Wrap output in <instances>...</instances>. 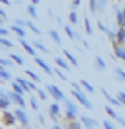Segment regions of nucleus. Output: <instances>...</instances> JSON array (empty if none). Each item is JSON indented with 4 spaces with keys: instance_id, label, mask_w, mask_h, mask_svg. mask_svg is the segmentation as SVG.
<instances>
[{
    "instance_id": "obj_1",
    "label": "nucleus",
    "mask_w": 125,
    "mask_h": 129,
    "mask_svg": "<svg viewBox=\"0 0 125 129\" xmlns=\"http://www.w3.org/2000/svg\"><path fill=\"white\" fill-rule=\"evenodd\" d=\"M71 94H73V95L76 97V100L79 102V103H80V105H82L84 108H87V109H90V111L93 109V105H91V103L88 102V99L85 97V94H84L82 91H77V89H71Z\"/></svg>"
},
{
    "instance_id": "obj_2",
    "label": "nucleus",
    "mask_w": 125,
    "mask_h": 129,
    "mask_svg": "<svg viewBox=\"0 0 125 129\" xmlns=\"http://www.w3.org/2000/svg\"><path fill=\"white\" fill-rule=\"evenodd\" d=\"M46 89H48V92L53 95V99H54L56 102H60V100H65V99H67L65 94L62 92V89H60L59 86H56V85H46Z\"/></svg>"
},
{
    "instance_id": "obj_3",
    "label": "nucleus",
    "mask_w": 125,
    "mask_h": 129,
    "mask_svg": "<svg viewBox=\"0 0 125 129\" xmlns=\"http://www.w3.org/2000/svg\"><path fill=\"white\" fill-rule=\"evenodd\" d=\"M8 94V97H9V100L11 102H14V103H17L19 106H20V109H23L25 106H26V102L23 100V97L22 95H19V94H15L14 91H9V92H6Z\"/></svg>"
},
{
    "instance_id": "obj_4",
    "label": "nucleus",
    "mask_w": 125,
    "mask_h": 129,
    "mask_svg": "<svg viewBox=\"0 0 125 129\" xmlns=\"http://www.w3.org/2000/svg\"><path fill=\"white\" fill-rule=\"evenodd\" d=\"M34 61H36V64H39V66H40V68H42L46 74H48V75H53V74H54L53 68H51V66H50V64L46 63L45 60H42L40 57H36V58H34Z\"/></svg>"
},
{
    "instance_id": "obj_5",
    "label": "nucleus",
    "mask_w": 125,
    "mask_h": 129,
    "mask_svg": "<svg viewBox=\"0 0 125 129\" xmlns=\"http://www.w3.org/2000/svg\"><path fill=\"white\" fill-rule=\"evenodd\" d=\"M14 115H15V118H17L23 126H28V123H29V120H28V115L25 114V111L23 109H15V112H14Z\"/></svg>"
},
{
    "instance_id": "obj_6",
    "label": "nucleus",
    "mask_w": 125,
    "mask_h": 129,
    "mask_svg": "<svg viewBox=\"0 0 125 129\" xmlns=\"http://www.w3.org/2000/svg\"><path fill=\"white\" fill-rule=\"evenodd\" d=\"M79 118H80V121H82V124L87 127V129H94V126H96V121L93 120V118H90L88 115H79Z\"/></svg>"
},
{
    "instance_id": "obj_7",
    "label": "nucleus",
    "mask_w": 125,
    "mask_h": 129,
    "mask_svg": "<svg viewBox=\"0 0 125 129\" xmlns=\"http://www.w3.org/2000/svg\"><path fill=\"white\" fill-rule=\"evenodd\" d=\"M113 48H114L116 57H117V58H122V60L125 61V48H122L117 42H113Z\"/></svg>"
},
{
    "instance_id": "obj_8",
    "label": "nucleus",
    "mask_w": 125,
    "mask_h": 129,
    "mask_svg": "<svg viewBox=\"0 0 125 129\" xmlns=\"http://www.w3.org/2000/svg\"><path fill=\"white\" fill-rule=\"evenodd\" d=\"M114 11H116V20H117L119 28H125V15H123V11H120L117 6H114Z\"/></svg>"
},
{
    "instance_id": "obj_9",
    "label": "nucleus",
    "mask_w": 125,
    "mask_h": 129,
    "mask_svg": "<svg viewBox=\"0 0 125 129\" xmlns=\"http://www.w3.org/2000/svg\"><path fill=\"white\" fill-rule=\"evenodd\" d=\"M50 115H51V118L56 121L57 120V117L60 115V106L57 105V103H53V105H50Z\"/></svg>"
},
{
    "instance_id": "obj_10",
    "label": "nucleus",
    "mask_w": 125,
    "mask_h": 129,
    "mask_svg": "<svg viewBox=\"0 0 125 129\" xmlns=\"http://www.w3.org/2000/svg\"><path fill=\"white\" fill-rule=\"evenodd\" d=\"M103 109H105V112H107V114L110 115L111 118H114L116 121H119V123H122V124H123V118H120V117H119V115L116 114V111H114V109H113L111 106H108V105H107V106H105Z\"/></svg>"
},
{
    "instance_id": "obj_11",
    "label": "nucleus",
    "mask_w": 125,
    "mask_h": 129,
    "mask_svg": "<svg viewBox=\"0 0 125 129\" xmlns=\"http://www.w3.org/2000/svg\"><path fill=\"white\" fill-rule=\"evenodd\" d=\"M3 120H5V123H6L8 126H12L17 118H15L14 112H8V111H5V112H3Z\"/></svg>"
},
{
    "instance_id": "obj_12",
    "label": "nucleus",
    "mask_w": 125,
    "mask_h": 129,
    "mask_svg": "<svg viewBox=\"0 0 125 129\" xmlns=\"http://www.w3.org/2000/svg\"><path fill=\"white\" fill-rule=\"evenodd\" d=\"M100 91H102V94L105 95V99H107L108 102H110L111 105H116V106H120V105H122V103H120V100H119V99H116V97H111L110 94H108V91H107L105 88H102Z\"/></svg>"
},
{
    "instance_id": "obj_13",
    "label": "nucleus",
    "mask_w": 125,
    "mask_h": 129,
    "mask_svg": "<svg viewBox=\"0 0 125 129\" xmlns=\"http://www.w3.org/2000/svg\"><path fill=\"white\" fill-rule=\"evenodd\" d=\"M20 45L25 48V51H26L29 55H36V49H34V46H33V45H29L25 39H22V40H20Z\"/></svg>"
},
{
    "instance_id": "obj_14",
    "label": "nucleus",
    "mask_w": 125,
    "mask_h": 129,
    "mask_svg": "<svg viewBox=\"0 0 125 129\" xmlns=\"http://www.w3.org/2000/svg\"><path fill=\"white\" fill-rule=\"evenodd\" d=\"M64 103H65V108H67V112H73V114H76L77 115V106L71 102V100H68V99H65L64 100Z\"/></svg>"
},
{
    "instance_id": "obj_15",
    "label": "nucleus",
    "mask_w": 125,
    "mask_h": 129,
    "mask_svg": "<svg viewBox=\"0 0 125 129\" xmlns=\"http://www.w3.org/2000/svg\"><path fill=\"white\" fill-rule=\"evenodd\" d=\"M116 40L119 45H125V28H119L116 32Z\"/></svg>"
},
{
    "instance_id": "obj_16",
    "label": "nucleus",
    "mask_w": 125,
    "mask_h": 129,
    "mask_svg": "<svg viewBox=\"0 0 125 129\" xmlns=\"http://www.w3.org/2000/svg\"><path fill=\"white\" fill-rule=\"evenodd\" d=\"M56 63L59 64V68H60V69H65L67 72H70V64H68L67 60H64L62 57H56Z\"/></svg>"
},
{
    "instance_id": "obj_17",
    "label": "nucleus",
    "mask_w": 125,
    "mask_h": 129,
    "mask_svg": "<svg viewBox=\"0 0 125 129\" xmlns=\"http://www.w3.org/2000/svg\"><path fill=\"white\" fill-rule=\"evenodd\" d=\"M11 31L12 32H15L20 39H25V36H26V32H25V29L23 28H20V26H15V25H12L11 26Z\"/></svg>"
},
{
    "instance_id": "obj_18",
    "label": "nucleus",
    "mask_w": 125,
    "mask_h": 129,
    "mask_svg": "<svg viewBox=\"0 0 125 129\" xmlns=\"http://www.w3.org/2000/svg\"><path fill=\"white\" fill-rule=\"evenodd\" d=\"M48 34L51 36V39H53V40H54L57 45H60V43H62V40H60V36H59V32H57L56 29H50V31H48Z\"/></svg>"
},
{
    "instance_id": "obj_19",
    "label": "nucleus",
    "mask_w": 125,
    "mask_h": 129,
    "mask_svg": "<svg viewBox=\"0 0 125 129\" xmlns=\"http://www.w3.org/2000/svg\"><path fill=\"white\" fill-rule=\"evenodd\" d=\"M64 54H65V57L71 61V64H74V66H79V63H77V58L70 52V51H67V49H64Z\"/></svg>"
},
{
    "instance_id": "obj_20",
    "label": "nucleus",
    "mask_w": 125,
    "mask_h": 129,
    "mask_svg": "<svg viewBox=\"0 0 125 129\" xmlns=\"http://www.w3.org/2000/svg\"><path fill=\"white\" fill-rule=\"evenodd\" d=\"M33 46H34V49H39V51H42V52H48V49L45 48V45L40 43L39 40H33Z\"/></svg>"
},
{
    "instance_id": "obj_21",
    "label": "nucleus",
    "mask_w": 125,
    "mask_h": 129,
    "mask_svg": "<svg viewBox=\"0 0 125 129\" xmlns=\"http://www.w3.org/2000/svg\"><path fill=\"white\" fill-rule=\"evenodd\" d=\"M9 58H11L14 63H17L19 66H22V64H23V58H22L20 55H17V54H14V52H11V54H9Z\"/></svg>"
},
{
    "instance_id": "obj_22",
    "label": "nucleus",
    "mask_w": 125,
    "mask_h": 129,
    "mask_svg": "<svg viewBox=\"0 0 125 129\" xmlns=\"http://www.w3.org/2000/svg\"><path fill=\"white\" fill-rule=\"evenodd\" d=\"M12 91H14L15 94H19V95H23V92H25V89H23L17 82H12Z\"/></svg>"
},
{
    "instance_id": "obj_23",
    "label": "nucleus",
    "mask_w": 125,
    "mask_h": 129,
    "mask_svg": "<svg viewBox=\"0 0 125 129\" xmlns=\"http://www.w3.org/2000/svg\"><path fill=\"white\" fill-rule=\"evenodd\" d=\"M114 72H116V75H117V78H119V80L125 82V71H123L122 68H119V66H114Z\"/></svg>"
},
{
    "instance_id": "obj_24",
    "label": "nucleus",
    "mask_w": 125,
    "mask_h": 129,
    "mask_svg": "<svg viewBox=\"0 0 125 129\" xmlns=\"http://www.w3.org/2000/svg\"><path fill=\"white\" fill-rule=\"evenodd\" d=\"M26 26H29V29L33 31L34 34H37V36H40V34H42V29H39V28H37L33 22H29V20H28V22H26Z\"/></svg>"
},
{
    "instance_id": "obj_25",
    "label": "nucleus",
    "mask_w": 125,
    "mask_h": 129,
    "mask_svg": "<svg viewBox=\"0 0 125 129\" xmlns=\"http://www.w3.org/2000/svg\"><path fill=\"white\" fill-rule=\"evenodd\" d=\"M80 86H84V88H85L88 92H91V94L94 92V88H93V85H91V83H88L87 80H80Z\"/></svg>"
},
{
    "instance_id": "obj_26",
    "label": "nucleus",
    "mask_w": 125,
    "mask_h": 129,
    "mask_svg": "<svg viewBox=\"0 0 125 129\" xmlns=\"http://www.w3.org/2000/svg\"><path fill=\"white\" fill-rule=\"evenodd\" d=\"M15 82H17V83L25 89V91H31V89H29V82H26V80H23V78H17Z\"/></svg>"
},
{
    "instance_id": "obj_27",
    "label": "nucleus",
    "mask_w": 125,
    "mask_h": 129,
    "mask_svg": "<svg viewBox=\"0 0 125 129\" xmlns=\"http://www.w3.org/2000/svg\"><path fill=\"white\" fill-rule=\"evenodd\" d=\"M67 129H82V123H79V121H70L67 124Z\"/></svg>"
},
{
    "instance_id": "obj_28",
    "label": "nucleus",
    "mask_w": 125,
    "mask_h": 129,
    "mask_svg": "<svg viewBox=\"0 0 125 129\" xmlns=\"http://www.w3.org/2000/svg\"><path fill=\"white\" fill-rule=\"evenodd\" d=\"M26 9H28V12H29L31 17H34V19H37V17H39V15H37V11H36V6L28 5V6H26Z\"/></svg>"
},
{
    "instance_id": "obj_29",
    "label": "nucleus",
    "mask_w": 125,
    "mask_h": 129,
    "mask_svg": "<svg viewBox=\"0 0 125 129\" xmlns=\"http://www.w3.org/2000/svg\"><path fill=\"white\" fill-rule=\"evenodd\" d=\"M0 77H2L3 80H9V78H11V74H9L3 66H0Z\"/></svg>"
},
{
    "instance_id": "obj_30",
    "label": "nucleus",
    "mask_w": 125,
    "mask_h": 129,
    "mask_svg": "<svg viewBox=\"0 0 125 129\" xmlns=\"http://www.w3.org/2000/svg\"><path fill=\"white\" fill-rule=\"evenodd\" d=\"M96 68L97 69H105V61H103V58L102 57H96Z\"/></svg>"
},
{
    "instance_id": "obj_31",
    "label": "nucleus",
    "mask_w": 125,
    "mask_h": 129,
    "mask_svg": "<svg viewBox=\"0 0 125 129\" xmlns=\"http://www.w3.org/2000/svg\"><path fill=\"white\" fill-rule=\"evenodd\" d=\"M25 72H26V75H28V77H29L31 80H34V82H40V77H39L37 74H34L33 71H29V69H26Z\"/></svg>"
},
{
    "instance_id": "obj_32",
    "label": "nucleus",
    "mask_w": 125,
    "mask_h": 129,
    "mask_svg": "<svg viewBox=\"0 0 125 129\" xmlns=\"http://www.w3.org/2000/svg\"><path fill=\"white\" fill-rule=\"evenodd\" d=\"M14 61L11 58H2L0 57V66H12Z\"/></svg>"
},
{
    "instance_id": "obj_33",
    "label": "nucleus",
    "mask_w": 125,
    "mask_h": 129,
    "mask_svg": "<svg viewBox=\"0 0 125 129\" xmlns=\"http://www.w3.org/2000/svg\"><path fill=\"white\" fill-rule=\"evenodd\" d=\"M0 45H3V46H6V48H12V46H14L12 42L8 40L6 37H0Z\"/></svg>"
},
{
    "instance_id": "obj_34",
    "label": "nucleus",
    "mask_w": 125,
    "mask_h": 129,
    "mask_svg": "<svg viewBox=\"0 0 125 129\" xmlns=\"http://www.w3.org/2000/svg\"><path fill=\"white\" fill-rule=\"evenodd\" d=\"M29 105H31V108H33L34 111L39 109V103H37V100H36V97H29Z\"/></svg>"
},
{
    "instance_id": "obj_35",
    "label": "nucleus",
    "mask_w": 125,
    "mask_h": 129,
    "mask_svg": "<svg viewBox=\"0 0 125 129\" xmlns=\"http://www.w3.org/2000/svg\"><path fill=\"white\" fill-rule=\"evenodd\" d=\"M85 31H87L88 36L93 34V29H91V25H90V19H88V17H85Z\"/></svg>"
},
{
    "instance_id": "obj_36",
    "label": "nucleus",
    "mask_w": 125,
    "mask_h": 129,
    "mask_svg": "<svg viewBox=\"0 0 125 129\" xmlns=\"http://www.w3.org/2000/svg\"><path fill=\"white\" fill-rule=\"evenodd\" d=\"M90 11L91 12H96L97 11V0H90Z\"/></svg>"
},
{
    "instance_id": "obj_37",
    "label": "nucleus",
    "mask_w": 125,
    "mask_h": 129,
    "mask_svg": "<svg viewBox=\"0 0 125 129\" xmlns=\"http://www.w3.org/2000/svg\"><path fill=\"white\" fill-rule=\"evenodd\" d=\"M70 22H71L73 25H76L77 22H79V19H77V12H74V11L70 12Z\"/></svg>"
},
{
    "instance_id": "obj_38",
    "label": "nucleus",
    "mask_w": 125,
    "mask_h": 129,
    "mask_svg": "<svg viewBox=\"0 0 125 129\" xmlns=\"http://www.w3.org/2000/svg\"><path fill=\"white\" fill-rule=\"evenodd\" d=\"M11 105V100H5V99H0V109H5L6 111V108Z\"/></svg>"
},
{
    "instance_id": "obj_39",
    "label": "nucleus",
    "mask_w": 125,
    "mask_h": 129,
    "mask_svg": "<svg viewBox=\"0 0 125 129\" xmlns=\"http://www.w3.org/2000/svg\"><path fill=\"white\" fill-rule=\"evenodd\" d=\"M64 29H65V32L68 34V37H70V39H74V37H76V34H74V31L71 29V26L65 25V28H64Z\"/></svg>"
},
{
    "instance_id": "obj_40",
    "label": "nucleus",
    "mask_w": 125,
    "mask_h": 129,
    "mask_svg": "<svg viewBox=\"0 0 125 129\" xmlns=\"http://www.w3.org/2000/svg\"><path fill=\"white\" fill-rule=\"evenodd\" d=\"M103 127H105V129H116L114 124H113L111 121H108V120H103Z\"/></svg>"
},
{
    "instance_id": "obj_41",
    "label": "nucleus",
    "mask_w": 125,
    "mask_h": 129,
    "mask_svg": "<svg viewBox=\"0 0 125 129\" xmlns=\"http://www.w3.org/2000/svg\"><path fill=\"white\" fill-rule=\"evenodd\" d=\"M117 99L120 100L122 105H125V92H123V91H119V92H117Z\"/></svg>"
},
{
    "instance_id": "obj_42",
    "label": "nucleus",
    "mask_w": 125,
    "mask_h": 129,
    "mask_svg": "<svg viewBox=\"0 0 125 129\" xmlns=\"http://www.w3.org/2000/svg\"><path fill=\"white\" fill-rule=\"evenodd\" d=\"M97 25H99V29H100L102 32H107V34H108V32H110V29H108V28H107V26H105V25H103V23H102L100 20L97 22Z\"/></svg>"
},
{
    "instance_id": "obj_43",
    "label": "nucleus",
    "mask_w": 125,
    "mask_h": 129,
    "mask_svg": "<svg viewBox=\"0 0 125 129\" xmlns=\"http://www.w3.org/2000/svg\"><path fill=\"white\" fill-rule=\"evenodd\" d=\"M54 74H57V75H59V77H60L62 80H64V82H67V77H65V74L62 72L60 69H54Z\"/></svg>"
},
{
    "instance_id": "obj_44",
    "label": "nucleus",
    "mask_w": 125,
    "mask_h": 129,
    "mask_svg": "<svg viewBox=\"0 0 125 129\" xmlns=\"http://www.w3.org/2000/svg\"><path fill=\"white\" fill-rule=\"evenodd\" d=\"M14 23H15V26H20V28L26 25V22H25V20H22V19H15V20H14Z\"/></svg>"
},
{
    "instance_id": "obj_45",
    "label": "nucleus",
    "mask_w": 125,
    "mask_h": 129,
    "mask_svg": "<svg viewBox=\"0 0 125 129\" xmlns=\"http://www.w3.org/2000/svg\"><path fill=\"white\" fill-rule=\"evenodd\" d=\"M37 94H39V97H40L42 100H46V92L43 89H37Z\"/></svg>"
},
{
    "instance_id": "obj_46",
    "label": "nucleus",
    "mask_w": 125,
    "mask_h": 129,
    "mask_svg": "<svg viewBox=\"0 0 125 129\" xmlns=\"http://www.w3.org/2000/svg\"><path fill=\"white\" fill-rule=\"evenodd\" d=\"M8 36V29L6 28H0V37H6Z\"/></svg>"
},
{
    "instance_id": "obj_47",
    "label": "nucleus",
    "mask_w": 125,
    "mask_h": 129,
    "mask_svg": "<svg viewBox=\"0 0 125 129\" xmlns=\"http://www.w3.org/2000/svg\"><path fill=\"white\" fill-rule=\"evenodd\" d=\"M71 86H73L74 89H77V91H82V89H80V85H79V83H76V82H73Z\"/></svg>"
},
{
    "instance_id": "obj_48",
    "label": "nucleus",
    "mask_w": 125,
    "mask_h": 129,
    "mask_svg": "<svg viewBox=\"0 0 125 129\" xmlns=\"http://www.w3.org/2000/svg\"><path fill=\"white\" fill-rule=\"evenodd\" d=\"M105 3H107V2H97V8H99V9H103V8H105Z\"/></svg>"
},
{
    "instance_id": "obj_49",
    "label": "nucleus",
    "mask_w": 125,
    "mask_h": 129,
    "mask_svg": "<svg viewBox=\"0 0 125 129\" xmlns=\"http://www.w3.org/2000/svg\"><path fill=\"white\" fill-rule=\"evenodd\" d=\"M0 19H6V14H5L3 9H0Z\"/></svg>"
},
{
    "instance_id": "obj_50",
    "label": "nucleus",
    "mask_w": 125,
    "mask_h": 129,
    "mask_svg": "<svg viewBox=\"0 0 125 129\" xmlns=\"http://www.w3.org/2000/svg\"><path fill=\"white\" fill-rule=\"evenodd\" d=\"M79 5H80V0H74V2H73V8L79 6Z\"/></svg>"
},
{
    "instance_id": "obj_51",
    "label": "nucleus",
    "mask_w": 125,
    "mask_h": 129,
    "mask_svg": "<svg viewBox=\"0 0 125 129\" xmlns=\"http://www.w3.org/2000/svg\"><path fill=\"white\" fill-rule=\"evenodd\" d=\"M40 2H39V0H33V2H31V5H33V6H37Z\"/></svg>"
},
{
    "instance_id": "obj_52",
    "label": "nucleus",
    "mask_w": 125,
    "mask_h": 129,
    "mask_svg": "<svg viewBox=\"0 0 125 129\" xmlns=\"http://www.w3.org/2000/svg\"><path fill=\"white\" fill-rule=\"evenodd\" d=\"M39 121H42V124H43V123H45V118H43V117H42V115H40V114H39Z\"/></svg>"
},
{
    "instance_id": "obj_53",
    "label": "nucleus",
    "mask_w": 125,
    "mask_h": 129,
    "mask_svg": "<svg viewBox=\"0 0 125 129\" xmlns=\"http://www.w3.org/2000/svg\"><path fill=\"white\" fill-rule=\"evenodd\" d=\"M51 129H64V127H60V126H57V124H54V126H51Z\"/></svg>"
},
{
    "instance_id": "obj_54",
    "label": "nucleus",
    "mask_w": 125,
    "mask_h": 129,
    "mask_svg": "<svg viewBox=\"0 0 125 129\" xmlns=\"http://www.w3.org/2000/svg\"><path fill=\"white\" fill-rule=\"evenodd\" d=\"M2 3H5V5H11V2H9V0H2Z\"/></svg>"
},
{
    "instance_id": "obj_55",
    "label": "nucleus",
    "mask_w": 125,
    "mask_h": 129,
    "mask_svg": "<svg viewBox=\"0 0 125 129\" xmlns=\"http://www.w3.org/2000/svg\"><path fill=\"white\" fill-rule=\"evenodd\" d=\"M23 129H31V127H29V126H25V127H23Z\"/></svg>"
},
{
    "instance_id": "obj_56",
    "label": "nucleus",
    "mask_w": 125,
    "mask_h": 129,
    "mask_svg": "<svg viewBox=\"0 0 125 129\" xmlns=\"http://www.w3.org/2000/svg\"><path fill=\"white\" fill-rule=\"evenodd\" d=\"M2 22H3V19H0V25H2Z\"/></svg>"
},
{
    "instance_id": "obj_57",
    "label": "nucleus",
    "mask_w": 125,
    "mask_h": 129,
    "mask_svg": "<svg viewBox=\"0 0 125 129\" xmlns=\"http://www.w3.org/2000/svg\"><path fill=\"white\" fill-rule=\"evenodd\" d=\"M123 126H125V118H123Z\"/></svg>"
},
{
    "instance_id": "obj_58",
    "label": "nucleus",
    "mask_w": 125,
    "mask_h": 129,
    "mask_svg": "<svg viewBox=\"0 0 125 129\" xmlns=\"http://www.w3.org/2000/svg\"><path fill=\"white\" fill-rule=\"evenodd\" d=\"M123 15H125V9H123Z\"/></svg>"
}]
</instances>
